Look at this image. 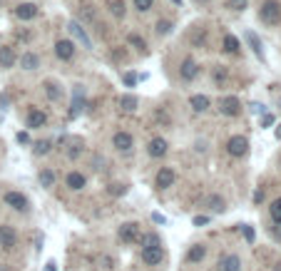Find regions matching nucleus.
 <instances>
[{
  "instance_id": "1",
  "label": "nucleus",
  "mask_w": 281,
  "mask_h": 271,
  "mask_svg": "<svg viewBox=\"0 0 281 271\" xmlns=\"http://www.w3.org/2000/svg\"><path fill=\"white\" fill-rule=\"evenodd\" d=\"M259 18H261V23H266V25H276V23H281V3H276V0H266V3L259 8Z\"/></svg>"
},
{
  "instance_id": "2",
  "label": "nucleus",
  "mask_w": 281,
  "mask_h": 271,
  "mask_svg": "<svg viewBox=\"0 0 281 271\" xmlns=\"http://www.w3.org/2000/svg\"><path fill=\"white\" fill-rule=\"evenodd\" d=\"M246 150H249V140L241 137V134L232 137V140L227 142V152H229L232 157H244L246 155Z\"/></svg>"
},
{
  "instance_id": "3",
  "label": "nucleus",
  "mask_w": 281,
  "mask_h": 271,
  "mask_svg": "<svg viewBox=\"0 0 281 271\" xmlns=\"http://www.w3.org/2000/svg\"><path fill=\"white\" fill-rule=\"evenodd\" d=\"M219 110H222V115H227V117L241 115L239 97H224V100H219Z\"/></svg>"
},
{
  "instance_id": "4",
  "label": "nucleus",
  "mask_w": 281,
  "mask_h": 271,
  "mask_svg": "<svg viewBox=\"0 0 281 271\" xmlns=\"http://www.w3.org/2000/svg\"><path fill=\"white\" fill-rule=\"evenodd\" d=\"M55 55H57L60 60H73V55H75V42H73V40H57V42H55Z\"/></svg>"
},
{
  "instance_id": "5",
  "label": "nucleus",
  "mask_w": 281,
  "mask_h": 271,
  "mask_svg": "<svg viewBox=\"0 0 281 271\" xmlns=\"http://www.w3.org/2000/svg\"><path fill=\"white\" fill-rule=\"evenodd\" d=\"M179 75H182V80H194L197 75H199V62H197L194 57H187V60H182Z\"/></svg>"
},
{
  "instance_id": "6",
  "label": "nucleus",
  "mask_w": 281,
  "mask_h": 271,
  "mask_svg": "<svg viewBox=\"0 0 281 271\" xmlns=\"http://www.w3.org/2000/svg\"><path fill=\"white\" fill-rule=\"evenodd\" d=\"M162 256H164L162 246H142V259H145V264L155 266V264L162 261Z\"/></svg>"
},
{
  "instance_id": "7",
  "label": "nucleus",
  "mask_w": 281,
  "mask_h": 271,
  "mask_svg": "<svg viewBox=\"0 0 281 271\" xmlns=\"http://www.w3.org/2000/svg\"><path fill=\"white\" fill-rule=\"evenodd\" d=\"M120 239H122V241H127V244L137 241V239H139V224H134V222L122 224V227H120Z\"/></svg>"
},
{
  "instance_id": "8",
  "label": "nucleus",
  "mask_w": 281,
  "mask_h": 271,
  "mask_svg": "<svg viewBox=\"0 0 281 271\" xmlns=\"http://www.w3.org/2000/svg\"><path fill=\"white\" fill-rule=\"evenodd\" d=\"M174 179H177V174H174V169H169V167H162L160 172H157V187L160 189H167V187H172L174 184Z\"/></svg>"
},
{
  "instance_id": "9",
  "label": "nucleus",
  "mask_w": 281,
  "mask_h": 271,
  "mask_svg": "<svg viewBox=\"0 0 281 271\" xmlns=\"http://www.w3.org/2000/svg\"><path fill=\"white\" fill-rule=\"evenodd\" d=\"M18 244V234L13 227H0V246L3 249H13Z\"/></svg>"
},
{
  "instance_id": "10",
  "label": "nucleus",
  "mask_w": 281,
  "mask_h": 271,
  "mask_svg": "<svg viewBox=\"0 0 281 271\" xmlns=\"http://www.w3.org/2000/svg\"><path fill=\"white\" fill-rule=\"evenodd\" d=\"M15 15H18L20 20H33V18L38 15V5H35V3H20V5L15 8Z\"/></svg>"
},
{
  "instance_id": "11",
  "label": "nucleus",
  "mask_w": 281,
  "mask_h": 271,
  "mask_svg": "<svg viewBox=\"0 0 281 271\" xmlns=\"http://www.w3.org/2000/svg\"><path fill=\"white\" fill-rule=\"evenodd\" d=\"M3 199H5V204H10L13 209H20V212L28 207V199H25L23 194H18V192H8Z\"/></svg>"
},
{
  "instance_id": "12",
  "label": "nucleus",
  "mask_w": 281,
  "mask_h": 271,
  "mask_svg": "<svg viewBox=\"0 0 281 271\" xmlns=\"http://www.w3.org/2000/svg\"><path fill=\"white\" fill-rule=\"evenodd\" d=\"M45 122H47V115H45L42 110H35V107H33V110L28 112V127H30V129H38V127H42Z\"/></svg>"
},
{
  "instance_id": "13",
  "label": "nucleus",
  "mask_w": 281,
  "mask_h": 271,
  "mask_svg": "<svg viewBox=\"0 0 281 271\" xmlns=\"http://www.w3.org/2000/svg\"><path fill=\"white\" fill-rule=\"evenodd\" d=\"M112 145L122 150V152H127V150H132V134L129 132H117L115 137H112Z\"/></svg>"
},
{
  "instance_id": "14",
  "label": "nucleus",
  "mask_w": 281,
  "mask_h": 271,
  "mask_svg": "<svg viewBox=\"0 0 281 271\" xmlns=\"http://www.w3.org/2000/svg\"><path fill=\"white\" fill-rule=\"evenodd\" d=\"M67 28H70V33H73L75 38H80V40H82V45H85L87 50H92V40L87 38V33H85V28H82L80 23H75V20H73V23H70Z\"/></svg>"
},
{
  "instance_id": "15",
  "label": "nucleus",
  "mask_w": 281,
  "mask_h": 271,
  "mask_svg": "<svg viewBox=\"0 0 281 271\" xmlns=\"http://www.w3.org/2000/svg\"><path fill=\"white\" fill-rule=\"evenodd\" d=\"M219 266H222V271H241V259L237 254H229L219 261Z\"/></svg>"
},
{
  "instance_id": "16",
  "label": "nucleus",
  "mask_w": 281,
  "mask_h": 271,
  "mask_svg": "<svg viewBox=\"0 0 281 271\" xmlns=\"http://www.w3.org/2000/svg\"><path fill=\"white\" fill-rule=\"evenodd\" d=\"M147 152H150V157H164L167 155V142H164L162 137H155V140L150 142Z\"/></svg>"
},
{
  "instance_id": "17",
  "label": "nucleus",
  "mask_w": 281,
  "mask_h": 271,
  "mask_svg": "<svg viewBox=\"0 0 281 271\" xmlns=\"http://www.w3.org/2000/svg\"><path fill=\"white\" fill-rule=\"evenodd\" d=\"M15 50L13 47H0V67H13L15 65Z\"/></svg>"
},
{
  "instance_id": "18",
  "label": "nucleus",
  "mask_w": 281,
  "mask_h": 271,
  "mask_svg": "<svg viewBox=\"0 0 281 271\" xmlns=\"http://www.w3.org/2000/svg\"><path fill=\"white\" fill-rule=\"evenodd\" d=\"M189 105H192L194 112H204V110L209 107V97H206V95H192V97H189Z\"/></svg>"
},
{
  "instance_id": "19",
  "label": "nucleus",
  "mask_w": 281,
  "mask_h": 271,
  "mask_svg": "<svg viewBox=\"0 0 281 271\" xmlns=\"http://www.w3.org/2000/svg\"><path fill=\"white\" fill-rule=\"evenodd\" d=\"M20 65H23L25 70H35V67L40 65V57H38L35 52H23V57H20Z\"/></svg>"
},
{
  "instance_id": "20",
  "label": "nucleus",
  "mask_w": 281,
  "mask_h": 271,
  "mask_svg": "<svg viewBox=\"0 0 281 271\" xmlns=\"http://www.w3.org/2000/svg\"><path fill=\"white\" fill-rule=\"evenodd\" d=\"M204 207H209L212 212H224V199L219 194H212V196L204 199Z\"/></svg>"
},
{
  "instance_id": "21",
  "label": "nucleus",
  "mask_w": 281,
  "mask_h": 271,
  "mask_svg": "<svg viewBox=\"0 0 281 271\" xmlns=\"http://www.w3.org/2000/svg\"><path fill=\"white\" fill-rule=\"evenodd\" d=\"M65 182H67L70 189H82V187H85V177H82L80 172H70Z\"/></svg>"
},
{
  "instance_id": "22",
  "label": "nucleus",
  "mask_w": 281,
  "mask_h": 271,
  "mask_svg": "<svg viewBox=\"0 0 281 271\" xmlns=\"http://www.w3.org/2000/svg\"><path fill=\"white\" fill-rule=\"evenodd\" d=\"M246 40H249V45H251V50L256 52V57H261L264 60V50H261V42H259V38H256V33H246Z\"/></svg>"
},
{
  "instance_id": "23",
  "label": "nucleus",
  "mask_w": 281,
  "mask_h": 271,
  "mask_svg": "<svg viewBox=\"0 0 281 271\" xmlns=\"http://www.w3.org/2000/svg\"><path fill=\"white\" fill-rule=\"evenodd\" d=\"M206 256V249L201 246V244H197V246H192L189 249V254H187V261H201Z\"/></svg>"
},
{
  "instance_id": "24",
  "label": "nucleus",
  "mask_w": 281,
  "mask_h": 271,
  "mask_svg": "<svg viewBox=\"0 0 281 271\" xmlns=\"http://www.w3.org/2000/svg\"><path fill=\"white\" fill-rule=\"evenodd\" d=\"M137 241H139L142 246H162V241H160V236H157V234H142Z\"/></svg>"
},
{
  "instance_id": "25",
  "label": "nucleus",
  "mask_w": 281,
  "mask_h": 271,
  "mask_svg": "<svg viewBox=\"0 0 281 271\" xmlns=\"http://www.w3.org/2000/svg\"><path fill=\"white\" fill-rule=\"evenodd\" d=\"M239 40L234 38V35H227V38H224V50H227V52H232V55H237V52H239Z\"/></svg>"
},
{
  "instance_id": "26",
  "label": "nucleus",
  "mask_w": 281,
  "mask_h": 271,
  "mask_svg": "<svg viewBox=\"0 0 281 271\" xmlns=\"http://www.w3.org/2000/svg\"><path fill=\"white\" fill-rule=\"evenodd\" d=\"M110 8H112V15H115V18H124V13H127L124 0H112V3H110Z\"/></svg>"
},
{
  "instance_id": "27",
  "label": "nucleus",
  "mask_w": 281,
  "mask_h": 271,
  "mask_svg": "<svg viewBox=\"0 0 281 271\" xmlns=\"http://www.w3.org/2000/svg\"><path fill=\"white\" fill-rule=\"evenodd\" d=\"M120 107L122 110H127V112H132L134 107H137V97H132V95H124L120 100Z\"/></svg>"
},
{
  "instance_id": "28",
  "label": "nucleus",
  "mask_w": 281,
  "mask_h": 271,
  "mask_svg": "<svg viewBox=\"0 0 281 271\" xmlns=\"http://www.w3.org/2000/svg\"><path fill=\"white\" fill-rule=\"evenodd\" d=\"M269 212H271V219H274L276 224H281V199H274V201H271Z\"/></svg>"
},
{
  "instance_id": "29",
  "label": "nucleus",
  "mask_w": 281,
  "mask_h": 271,
  "mask_svg": "<svg viewBox=\"0 0 281 271\" xmlns=\"http://www.w3.org/2000/svg\"><path fill=\"white\" fill-rule=\"evenodd\" d=\"M40 182H42V187H52V182H55V174H52L50 169H42V172H40Z\"/></svg>"
},
{
  "instance_id": "30",
  "label": "nucleus",
  "mask_w": 281,
  "mask_h": 271,
  "mask_svg": "<svg viewBox=\"0 0 281 271\" xmlns=\"http://www.w3.org/2000/svg\"><path fill=\"white\" fill-rule=\"evenodd\" d=\"M45 92H47L50 100H57V97H60V90H57L55 82H45Z\"/></svg>"
},
{
  "instance_id": "31",
  "label": "nucleus",
  "mask_w": 281,
  "mask_h": 271,
  "mask_svg": "<svg viewBox=\"0 0 281 271\" xmlns=\"http://www.w3.org/2000/svg\"><path fill=\"white\" fill-rule=\"evenodd\" d=\"M172 33V23L169 20H157V35H169Z\"/></svg>"
},
{
  "instance_id": "32",
  "label": "nucleus",
  "mask_w": 281,
  "mask_h": 271,
  "mask_svg": "<svg viewBox=\"0 0 281 271\" xmlns=\"http://www.w3.org/2000/svg\"><path fill=\"white\" fill-rule=\"evenodd\" d=\"M50 147H52V142H50V140H42V142L35 145V155H47V152H50Z\"/></svg>"
},
{
  "instance_id": "33",
  "label": "nucleus",
  "mask_w": 281,
  "mask_h": 271,
  "mask_svg": "<svg viewBox=\"0 0 281 271\" xmlns=\"http://www.w3.org/2000/svg\"><path fill=\"white\" fill-rule=\"evenodd\" d=\"M152 5H155V0H134V8H137L139 13H147V10H152Z\"/></svg>"
},
{
  "instance_id": "34",
  "label": "nucleus",
  "mask_w": 281,
  "mask_h": 271,
  "mask_svg": "<svg viewBox=\"0 0 281 271\" xmlns=\"http://www.w3.org/2000/svg\"><path fill=\"white\" fill-rule=\"evenodd\" d=\"M129 45H134V47H137V50H142V52H145V47H147V42H145V40L139 38V35H134V33H132V35H129Z\"/></svg>"
},
{
  "instance_id": "35",
  "label": "nucleus",
  "mask_w": 281,
  "mask_h": 271,
  "mask_svg": "<svg viewBox=\"0 0 281 271\" xmlns=\"http://www.w3.org/2000/svg\"><path fill=\"white\" fill-rule=\"evenodd\" d=\"M246 3H249V0H227V8L239 13V10H244V8H246Z\"/></svg>"
},
{
  "instance_id": "36",
  "label": "nucleus",
  "mask_w": 281,
  "mask_h": 271,
  "mask_svg": "<svg viewBox=\"0 0 281 271\" xmlns=\"http://www.w3.org/2000/svg\"><path fill=\"white\" fill-rule=\"evenodd\" d=\"M134 82H137V75H134V73H127V75H124V85H127V87H132Z\"/></svg>"
},
{
  "instance_id": "37",
  "label": "nucleus",
  "mask_w": 281,
  "mask_h": 271,
  "mask_svg": "<svg viewBox=\"0 0 281 271\" xmlns=\"http://www.w3.org/2000/svg\"><path fill=\"white\" fill-rule=\"evenodd\" d=\"M244 236H246V241H254V229L251 227H244Z\"/></svg>"
},
{
  "instance_id": "38",
  "label": "nucleus",
  "mask_w": 281,
  "mask_h": 271,
  "mask_svg": "<svg viewBox=\"0 0 281 271\" xmlns=\"http://www.w3.org/2000/svg\"><path fill=\"white\" fill-rule=\"evenodd\" d=\"M209 222V217H194V227H201V224H206Z\"/></svg>"
},
{
  "instance_id": "39",
  "label": "nucleus",
  "mask_w": 281,
  "mask_h": 271,
  "mask_svg": "<svg viewBox=\"0 0 281 271\" xmlns=\"http://www.w3.org/2000/svg\"><path fill=\"white\" fill-rule=\"evenodd\" d=\"M224 78H227V73H224V70H217V73H214V80H217V82H222Z\"/></svg>"
},
{
  "instance_id": "40",
  "label": "nucleus",
  "mask_w": 281,
  "mask_h": 271,
  "mask_svg": "<svg viewBox=\"0 0 281 271\" xmlns=\"http://www.w3.org/2000/svg\"><path fill=\"white\" fill-rule=\"evenodd\" d=\"M78 155H80V145H73V150H70V157L75 159Z\"/></svg>"
},
{
  "instance_id": "41",
  "label": "nucleus",
  "mask_w": 281,
  "mask_h": 271,
  "mask_svg": "<svg viewBox=\"0 0 281 271\" xmlns=\"http://www.w3.org/2000/svg\"><path fill=\"white\" fill-rule=\"evenodd\" d=\"M112 194H120V192H124V187L122 184H112V189H110Z\"/></svg>"
},
{
  "instance_id": "42",
  "label": "nucleus",
  "mask_w": 281,
  "mask_h": 271,
  "mask_svg": "<svg viewBox=\"0 0 281 271\" xmlns=\"http://www.w3.org/2000/svg\"><path fill=\"white\" fill-rule=\"evenodd\" d=\"M261 199H264V192H261V189H259V192L254 194V201H261Z\"/></svg>"
},
{
  "instance_id": "43",
  "label": "nucleus",
  "mask_w": 281,
  "mask_h": 271,
  "mask_svg": "<svg viewBox=\"0 0 281 271\" xmlns=\"http://www.w3.org/2000/svg\"><path fill=\"white\" fill-rule=\"evenodd\" d=\"M45 271H55V261H47V266H45Z\"/></svg>"
},
{
  "instance_id": "44",
  "label": "nucleus",
  "mask_w": 281,
  "mask_h": 271,
  "mask_svg": "<svg viewBox=\"0 0 281 271\" xmlns=\"http://www.w3.org/2000/svg\"><path fill=\"white\" fill-rule=\"evenodd\" d=\"M276 137H279V140H281V127H279V129H276Z\"/></svg>"
},
{
  "instance_id": "45",
  "label": "nucleus",
  "mask_w": 281,
  "mask_h": 271,
  "mask_svg": "<svg viewBox=\"0 0 281 271\" xmlns=\"http://www.w3.org/2000/svg\"><path fill=\"white\" fill-rule=\"evenodd\" d=\"M174 3H179V0H174Z\"/></svg>"
}]
</instances>
